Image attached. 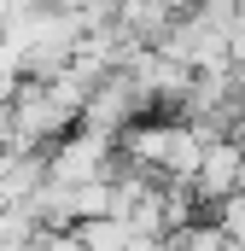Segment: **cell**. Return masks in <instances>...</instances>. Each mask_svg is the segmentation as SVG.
Wrapping results in <instances>:
<instances>
[{"label":"cell","instance_id":"277c9868","mask_svg":"<svg viewBox=\"0 0 245 251\" xmlns=\"http://www.w3.org/2000/svg\"><path fill=\"white\" fill-rule=\"evenodd\" d=\"M29 251H82V240H76V228H59V234L35 228L29 234Z\"/></svg>","mask_w":245,"mask_h":251},{"label":"cell","instance_id":"7a4b0ae2","mask_svg":"<svg viewBox=\"0 0 245 251\" xmlns=\"http://www.w3.org/2000/svg\"><path fill=\"white\" fill-rule=\"evenodd\" d=\"M41 158H47V176L53 181H99L105 170H111V140L105 134H88V128H70L59 134L53 146H41Z\"/></svg>","mask_w":245,"mask_h":251},{"label":"cell","instance_id":"3957f363","mask_svg":"<svg viewBox=\"0 0 245 251\" xmlns=\"http://www.w3.org/2000/svg\"><path fill=\"white\" fill-rule=\"evenodd\" d=\"M228 59L234 64H245V0H234V12H228Z\"/></svg>","mask_w":245,"mask_h":251},{"label":"cell","instance_id":"6da1fadb","mask_svg":"<svg viewBox=\"0 0 245 251\" xmlns=\"http://www.w3.org/2000/svg\"><path fill=\"white\" fill-rule=\"evenodd\" d=\"M245 187V158L240 146L228 140V134H210L204 146H198V158H193V176H187V193L204 204V216L222 204V199H234Z\"/></svg>","mask_w":245,"mask_h":251}]
</instances>
